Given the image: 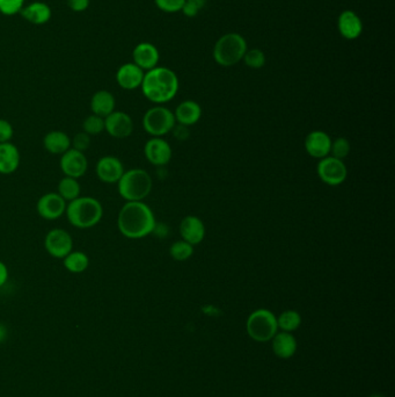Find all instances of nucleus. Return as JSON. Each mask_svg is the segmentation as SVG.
I'll list each match as a JSON object with an SVG mask.
<instances>
[{
	"mask_svg": "<svg viewBox=\"0 0 395 397\" xmlns=\"http://www.w3.org/2000/svg\"><path fill=\"white\" fill-rule=\"evenodd\" d=\"M272 341V351L279 358L289 359L292 357L297 351V339L290 332H277L274 336Z\"/></svg>",
	"mask_w": 395,
	"mask_h": 397,
	"instance_id": "b1692460",
	"label": "nucleus"
},
{
	"mask_svg": "<svg viewBox=\"0 0 395 397\" xmlns=\"http://www.w3.org/2000/svg\"><path fill=\"white\" fill-rule=\"evenodd\" d=\"M20 15L26 22H30L33 25L41 26L46 25L49 22L53 15L51 8L49 5L43 3V1H34L27 6H24Z\"/></svg>",
	"mask_w": 395,
	"mask_h": 397,
	"instance_id": "aec40b11",
	"label": "nucleus"
},
{
	"mask_svg": "<svg viewBox=\"0 0 395 397\" xmlns=\"http://www.w3.org/2000/svg\"><path fill=\"white\" fill-rule=\"evenodd\" d=\"M371 397H383V396H380V395H374V396H371Z\"/></svg>",
	"mask_w": 395,
	"mask_h": 397,
	"instance_id": "a19ab883",
	"label": "nucleus"
},
{
	"mask_svg": "<svg viewBox=\"0 0 395 397\" xmlns=\"http://www.w3.org/2000/svg\"><path fill=\"white\" fill-rule=\"evenodd\" d=\"M96 176L105 184H117L124 174V167L117 157H101L96 163Z\"/></svg>",
	"mask_w": 395,
	"mask_h": 397,
	"instance_id": "ddd939ff",
	"label": "nucleus"
},
{
	"mask_svg": "<svg viewBox=\"0 0 395 397\" xmlns=\"http://www.w3.org/2000/svg\"><path fill=\"white\" fill-rule=\"evenodd\" d=\"M152 178L143 169L124 171L117 183L121 196L125 201H143L152 191Z\"/></svg>",
	"mask_w": 395,
	"mask_h": 397,
	"instance_id": "20e7f679",
	"label": "nucleus"
},
{
	"mask_svg": "<svg viewBox=\"0 0 395 397\" xmlns=\"http://www.w3.org/2000/svg\"><path fill=\"white\" fill-rule=\"evenodd\" d=\"M43 146L51 155L62 156L67 150L71 149L70 136L62 130L49 131L43 139Z\"/></svg>",
	"mask_w": 395,
	"mask_h": 397,
	"instance_id": "5701e85b",
	"label": "nucleus"
},
{
	"mask_svg": "<svg viewBox=\"0 0 395 397\" xmlns=\"http://www.w3.org/2000/svg\"><path fill=\"white\" fill-rule=\"evenodd\" d=\"M245 64L252 69H261L265 67V55L262 50L249 49L245 53Z\"/></svg>",
	"mask_w": 395,
	"mask_h": 397,
	"instance_id": "7c9ffc66",
	"label": "nucleus"
},
{
	"mask_svg": "<svg viewBox=\"0 0 395 397\" xmlns=\"http://www.w3.org/2000/svg\"><path fill=\"white\" fill-rule=\"evenodd\" d=\"M157 8L165 13H177L184 8V0H155Z\"/></svg>",
	"mask_w": 395,
	"mask_h": 397,
	"instance_id": "f704fd0d",
	"label": "nucleus"
},
{
	"mask_svg": "<svg viewBox=\"0 0 395 397\" xmlns=\"http://www.w3.org/2000/svg\"><path fill=\"white\" fill-rule=\"evenodd\" d=\"M91 146V136L86 134L85 131H80L74 135L73 139L71 140V148L78 150L80 153H85Z\"/></svg>",
	"mask_w": 395,
	"mask_h": 397,
	"instance_id": "c9c22d12",
	"label": "nucleus"
},
{
	"mask_svg": "<svg viewBox=\"0 0 395 397\" xmlns=\"http://www.w3.org/2000/svg\"><path fill=\"white\" fill-rule=\"evenodd\" d=\"M13 134H15V129L11 122L0 119V143L11 142Z\"/></svg>",
	"mask_w": 395,
	"mask_h": 397,
	"instance_id": "e433bc0d",
	"label": "nucleus"
},
{
	"mask_svg": "<svg viewBox=\"0 0 395 397\" xmlns=\"http://www.w3.org/2000/svg\"><path fill=\"white\" fill-rule=\"evenodd\" d=\"M175 121L182 126H193L198 122L202 117V108L196 101L186 100L181 103L175 110Z\"/></svg>",
	"mask_w": 395,
	"mask_h": 397,
	"instance_id": "393cba45",
	"label": "nucleus"
},
{
	"mask_svg": "<svg viewBox=\"0 0 395 397\" xmlns=\"http://www.w3.org/2000/svg\"><path fill=\"white\" fill-rule=\"evenodd\" d=\"M332 142V140L325 131L314 130L305 139V149L310 156L322 160L331 153Z\"/></svg>",
	"mask_w": 395,
	"mask_h": 397,
	"instance_id": "dca6fc26",
	"label": "nucleus"
},
{
	"mask_svg": "<svg viewBox=\"0 0 395 397\" xmlns=\"http://www.w3.org/2000/svg\"><path fill=\"white\" fill-rule=\"evenodd\" d=\"M105 130L114 139H127L134 131V121L129 114L114 110L105 117Z\"/></svg>",
	"mask_w": 395,
	"mask_h": 397,
	"instance_id": "f8f14e48",
	"label": "nucleus"
},
{
	"mask_svg": "<svg viewBox=\"0 0 395 397\" xmlns=\"http://www.w3.org/2000/svg\"><path fill=\"white\" fill-rule=\"evenodd\" d=\"M141 89L145 98L152 103H168L177 96L179 78L173 70L164 67H155L145 72Z\"/></svg>",
	"mask_w": 395,
	"mask_h": 397,
	"instance_id": "f03ea898",
	"label": "nucleus"
},
{
	"mask_svg": "<svg viewBox=\"0 0 395 397\" xmlns=\"http://www.w3.org/2000/svg\"><path fill=\"white\" fill-rule=\"evenodd\" d=\"M337 28L342 37L349 41L357 40L363 33V22L360 15L351 10L343 11L337 20Z\"/></svg>",
	"mask_w": 395,
	"mask_h": 397,
	"instance_id": "f3484780",
	"label": "nucleus"
},
{
	"mask_svg": "<svg viewBox=\"0 0 395 397\" xmlns=\"http://www.w3.org/2000/svg\"><path fill=\"white\" fill-rule=\"evenodd\" d=\"M205 4L207 0H184V8L181 11L188 18H195L203 10Z\"/></svg>",
	"mask_w": 395,
	"mask_h": 397,
	"instance_id": "72a5a7b5",
	"label": "nucleus"
},
{
	"mask_svg": "<svg viewBox=\"0 0 395 397\" xmlns=\"http://www.w3.org/2000/svg\"><path fill=\"white\" fill-rule=\"evenodd\" d=\"M317 172L322 183L329 186L343 184L348 176L346 164L335 157H325L319 162Z\"/></svg>",
	"mask_w": 395,
	"mask_h": 397,
	"instance_id": "6e6552de",
	"label": "nucleus"
},
{
	"mask_svg": "<svg viewBox=\"0 0 395 397\" xmlns=\"http://www.w3.org/2000/svg\"><path fill=\"white\" fill-rule=\"evenodd\" d=\"M300 324H301V317H300L299 312H295V310L282 312L277 319L279 329L286 332H292L299 328Z\"/></svg>",
	"mask_w": 395,
	"mask_h": 397,
	"instance_id": "cd10ccee",
	"label": "nucleus"
},
{
	"mask_svg": "<svg viewBox=\"0 0 395 397\" xmlns=\"http://www.w3.org/2000/svg\"><path fill=\"white\" fill-rule=\"evenodd\" d=\"M175 117L168 108L163 106L152 107L143 117L145 131L153 137L166 135L175 127Z\"/></svg>",
	"mask_w": 395,
	"mask_h": 397,
	"instance_id": "0eeeda50",
	"label": "nucleus"
},
{
	"mask_svg": "<svg viewBox=\"0 0 395 397\" xmlns=\"http://www.w3.org/2000/svg\"><path fill=\"white\" fill-rule=\"evenodd\" d=\"M64 267L71 273H82L89 267V255L82 251H71L63 259Z\"/></svg>",
	"mask_w": 395,
	"mask_h": 397,
	"instance_id": "a878e982",
	"label": "nucleus"
},
{
	"mask_svg": "<svg viewBox=\"0 0 395 397\" xmlns=\"http://www.w3.org/2000/svg\"><path fill=\"white\" fill-rule=\"evenodd\" d=\"M20 167V151L13 143H0V174H12Z\"/></svg>",
	"mask_w": 395,
	"mask_h": 397,
	"instance_id": "412c9836",
	"label": "nucleus"
},
{
	"mask_svg": "<svg viewBox=\"0 0 395 397\" xmlns=\"http://www.w3.org/2000/svg\"><path fill=\"white\" fill-rule=\"evenodd\" d=\"M67 201L57 192H51L39 198L36 210L44 220L55 221L63 217L67 212Z\"/></svg>",
	"mask_w": 395,
	"mask_h": 397,
	"instance_id": "9b49d317",
	"label": "nucleus"
},
{
	"mask_svg": "<svg viewBox=\"0 0 395 397\" xmlns=\"http://www.w3.org/2000/svg\"><path fill=\"white\" fill-rule=\"evenodd\" d=\"M180 234L184 242L189 244H200L205 236V227L198 217H184L180 224Z\"/></svg>",
	"mask_w": 395,
	"mask_h": 397,
	"instance_id": "6ab92c4d",
	"label": "nucleus"
},
{
	"mask_svg": "<svg viewBox=\"0 0 395 397\" xmlns=\"http://www.w3.org/2000/svg\"><path fill=\"white\" fill-rule=\"evenodd\" d=\"M193 253H194L193 245L184 241L175 242L170 248V255H172V258L175 259L177 262L187 260V259L191 258Z\"/></svg>",
	"mask_w": 395,
	"mask_h": 397,
	"instance_id": "c756f323",
	"label": "nucleus"
},
{
	"mask_svg": "<svg viewBox=\"0 0 395 397\" xmlns=\"http://www.w3.org/2000/svg\"><path fill=\"white\" fill-rule=\"evenodd\" d=\"M60 167L65 177L79 179L87 172L89 160L85 153L71 148L60 156Z\"/></svg>",
	"mask_w": 395,
	"mask_h": 397,
	"instance_id": "9d476101",
	"label": "nucleus"
},
{
	"mask_svg": "<svg viewBox=\"0 0 395 397\" xmlns=\"http://www.w3.org/2000/svg\"><path fill=\"white\" fill-rule=\"evenodd\" d=\"M331 153H333L332 157H335L337 160H342L343 158H346L350 153L349 141L344 139V137H339V139H336L334 142H332Z\"/></svg>",
	"mask_w": 395,
	"mask_h": 397,
	"instance_id": "2f4dec72",
	"label": "nucleus"
},
{
	"mask_svg": "<svg viewBox=\"0 0 395 397\" xmlns=\"http://www.w3.org/2000/svg\"><path fill=\"white\" fill-rule=\"evenodd\" d=\"M145 71L134 63H125L116 72V82L120 87L127 91L141 87Z\"/></svg>",
	"mask_w": 395,
	"mask_h": 397,
	"instance_id": "a211bd4d",
	"label": "nucleus"
},
{
	"mask_svg": "<svg viewBox=\"0 0 395 397\" xmlns=\"http://www.w3.org/2000/svg\"><path fill=\"white\" fill-rule=\"evenodd\" d=\"M8 269L5 262L0 260V287H3L8 280Z\"/></svg>",
	"mask_w": 395,
	"mask_h": 397,
	"instance_id": "58836bf2",
	"label": "nucleus"
},
{
	"mask_svg": "<svg viewBox=\"0 0 395 397\" xmlns=\"http://www.w3.org/2000/svg\"><path fill=\"white\" fill-rule=\"evenodd\" d=\"M247 41L238 33H229L219 37L213 47V58L220 67H233L244 58Z\"/></svg>",
	"mask_w": 395,
	"mask_h": 397,
	"instance_id": "39448f33",
	"label": "nucleus"
},
{
	"mask_svg": "<svg viewBox=\"0 0 395 397\" xmlns=\"http://www.w3.org/2000/svg\"><path fill=\"white\" fill-rule=\"evenodd\" d=\"M246 328L252 339L265 343L272 341L279 331L277 317L268 309H258L248 317Z\"/></svg>",
	"mask_w": 395,
	"mask_h": 397,
	"instance_id": "423d86ee",
	"label": "nucleus"
},
{
	"mask_svg": "<svg viewBox=\"0 0 395 397\" xmlns=\"http://www.w3.org/2000/svg\"><path fill=\"white\" fill-rule=\"evenodd\" d=\"M146 160L155 167H164L170 163L172 158V148L165 140L153 137L148 140L144 148Z\"/></svg>",
	"mask_w": 395,
	"mask_h": 397,
	"instance_id": "4468645a",
	"label": "nucleus"
},
{
	"mask_svg": "<svg viewBox=\"0 0 395 397\" xmlns=\"http://www.w3.org/2000/svg\"><path fill=\"white\" fill-rule=\"evenodd\" d=\"M89 106H91L93 114L105 119L115 110L116 100L113 93H110L107 90H100L93 94Z\"/></svg>",
	"mask_w": 395,
	"mask_h": 397,
	"instance_id": "4be33fe9",
	"label": "nucleus"
},
{
	"mask_svg": "<svg viewBox=\"0 0 395 397\" xmlns=\"http://www.w3.org/2000/svg\"><path fill=\"white\" fill-rule=\"evenodd\" d=\"M89 4H91V0H67V5L71 11L76 12V13L85 12L89 8Z\"/></svg>",
	"mask_w": 395,
	"mask_h": 397,
	"instance_id": "4c0bfd02",
	"label": "nucleus"
},
{
	"mask_svg": "<svg viewBox=\"0 0 395 397\" xmlns=\"http://www.w3.org/2000/svg\"><path fill=\"white\" fill-rule=\"evenodd\" d=\"M105 130V119L92 114L86 117L82 122V131H85L86 134L89 136L100 135Z\"/></svg>",
	"mask_w": 395,
	"mask_h": 397,
	"instance_id": "c85d7f7f",
	"label": "nucleus"
},
{
	"mask_svg": "<svg viewBox=\"0 0 395 397\" xmlns=\"http://www.w3.org/2000/svg\"><path fill=\"white\" fill-rule=\"evenodd\" d=\"M155 214L143 201H127L117 217V228L124 237L141 239L155 229Z\"/></svg>",
	"mask_w": 395,
	"mask_h": 397,
	"instance_id": "f257e3e1",
	"label": "nucleus"
},
{
	"mask_svg": "<svg viewBox=\"0 0 395 397\" xmlns=\"http://www.w3.org/2000/svg\"><path fill=\"white\" fill-rule=\"evenodd\" d=\"M44 248L53 258L64 259L73 251V239L69 231L56 228L46 235Z\"/></svg>",
	"mask_w": 395,
	"mask_h": 397,
	"instance_id": "1a4fd4ad",
	"label": "nucleus"
},
{
	"mask_svg": "<svg viewBox=\"0 0 395 397\" xmlns=\"http://www.w3.org/2000/svg\"><path fill=\"white\" fill-rule=\"evenodd\" d=\"M132 58H134L132 63L136 64L141 70L148 71L158 67L160 58L159 50L157 49L155 44L150 42L138 43L132 51Z\"/></svg>",
	"mask_w": 395,
	"mask_h": 397,
	"instance_id": "2eb2a0df",
	"label": "nucleus"
},
{
	"mask_svg": "<svg viewBox=\"0 0 395 397\" xmlns=\"http://www.w3.org/2000/svg\"><path fill=\"white\" fill-rule=\"evenodd\" d=\"M25 0H0V13L4 15H15L21 12Z\"/></svg>",
	"mask_w": 395,
	"mask_h": 397,
	"instance_id": "473e14b6",
	"label": "nucleus"
},
{
	"mask_svg": "<svg viewBox=\"0 0 395 397\" xmlns=\"http://www.w3.org/2000/svg\"><path fill=\"white\" fill-rule=\"evenodd\" d=\"M8 328L3 324V323H0V344L1 343H4L6 341V338H8Z\"/></svg>",
	"mask_w": 395,
	"mask_h": 397,
	"instance_id": "ea45409f",
	"label": "nucleus"
},
{
	"mask_svg": "<svg viewBox=\"0 0 395 397\" xmlns=\"http://www.w3.org/2000/svg\"><path fill=\"white\" fill-rule=\"evenodd\" d=\"M80 191H82V188H80V184H79L78 179L65 177V176L60 179V183H58V187H57V193L67 203H71V201H73L74 198H79Z\"/></svg>",
	"mask_w": 395,
	"mask_h": 397,
	"instance_id": "bb28decb",
	"label": "nucleus"
},
{
	"mask_svg": "<svg viewBox=\"0 0 395 397\" xmlns=\"http://www.w3.org/2000/svg\"><path fill=\"white\" fill-rule=\"evenodd\" d=\"M67 220L78 229H91L103 217V203L92 196H79L67 203Z\"/></svg>",
	"mask_w": 395,
	"mask_h": 397,
	"instance_id": "7ed1b4c3",
	"label": "nucleus"
}]
</instances>
